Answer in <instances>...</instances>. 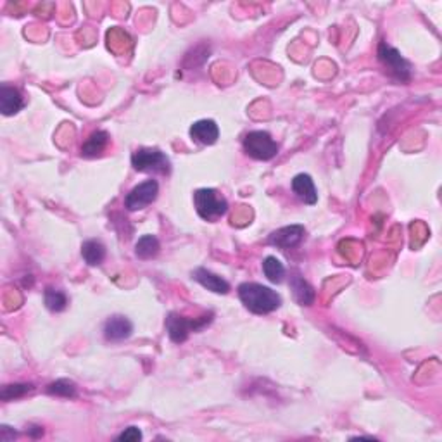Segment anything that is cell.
Listing matches in <instances>:
<instances>
[{
	"label": "cell",
	"mask_w": 442,
	"mask_h": 442,
	"mask_svg": "<svg viewBox=\"0 0 442 442\" xmlns=\"http://www.w3.org/2000/svg\"><path fill=\"white\" fill-rule=\"evenodd\" d=\"M263 273H265V277L272 283H280L283 280V277H285V266L275 256H268L263 261Z\"/></svg>",
	"instance_id": "cell-18"
},
{
	"label": "cell",
	"mask_w": 442,
	"mask_h": 442,
	"mask_svg": "<svg viewBox=\"0 0 442 442\" xmlns=\"http://www.w3.org/2000/svg\"><path fill=\"white\" fill-rule=\"evenodd\" d=\"M304 235H306V228L303 225H290V227H283L272 232L266 242L279 249H292L304 241Z\"/></svg>",
	"instance_id": "cell-8"
},
{
	"label": "cell",
	"mask_w": 442,
	"mask_h": 442,
	"mask_svg": "<svg viewBox=\"0 0 442 442\" xmlns=\"http://www.w3.org/2000/svg\"><path fill=\"white\" fill-rule=\"evenodd\" d=\"M292 192L304 201L306 204H317L318 202V194H317V187L313 183V178L306 173H301L297 177H294L292 180Z\"/></svg>",
	"instance_id": "cell-14"
},
{
	"label": "cell",
	"mask_w": 442,
	"mask_h": 442,
	"mask_svg": "<svg viewBox=\"0 0 442 442\" xmlns=\"http://www.w3.org/2000/svg\"><path fill=\"white\" fill-rule=\"evenodd\" d=\"M157 194H159V183L156 180L150 178V180L142 181L140 185L133 187L125 197V208L128 211H139V209L147 208L156 201Z\"/></svg>",
	"instance_id": "cell-7"
},
{
	"label": "cell",
	"mask_w": 442,
	"mask_h": 442,
	"mask_svg": "<svg viewBox=\"0 0 442 442\" xmlns=\"http://www.w3.org/2000/svg\"><path fill=\"white\" fill-rule=\"evenodd\" d=\"M244 150L248 156L258 161H270L279 154V143L268 132L254 130L244 137Z\"/></svg>",
	"instance_id": "cell-5"
},
{
	"label": "cell",
	"mask_w": 442,
	"mask_h": 442,
	"mask_svg": "<svg viewBox=\"0 0 442 442\" xmlns=\"http://www.w3.org/2000/svg\"><path fill=\"white\" fill-rule=\"evenodd\" d=\"M133 334V323L123 314H114L104 323V337L109 342L126 341Z\"/></svg>",
	"instance_id": "cell-9"
},
{
	"label": "cell",
	"mask_w": 442,
	"mask_h": 442,
	"mask_svg": "<svg viewBox=\"0 0 442 442\" xmlns=\"http://www.w3.org/2000/svg\"><path fill=\"white\" fill-rule=\"evenodd\" d=\"M108 145H109V133L104 132V130H97V132L92 133V135L85 140L83 145H81V156L88 157V159L97 157L104 152Z\"/></svg>",
	"instance_id": "cell-15"
},
{
	"label": "cell",
	"mask_w": 442,
	"mask_h": 442,
	"mask_svg": "<svg viewBox=\"0 0 442 442\" xmlns=\"http://www.w3.org/2000/svg\"><path fill=\"white\" fill-rule=\"evenodd\" d=\"M132 166L133 170L140 171V173L170 174L171 171L170 157L163 150L152 149V147L137 149L132 156Z\"/></svg>",
	"instance_id": "cell-4"
},
{
	"label": "cell",
	"mask_w": 442,
	"mask_h": 442,
	"mask_svg": "<svg viewBox=\"0 0 442 442\" xmlns=\"http://www.w3.org/2000/svg\"><path fill=\"white\" fill-rule=\"evenodd\" d=\"M190 137L202 145H212L219 137V128L212 119H201L190 126Z\"/></svg>",
	"instance_id": "cell-12"
},
{
	"label": "cell",
	"mask_w": 442,
	"mask_h": 442,
	"mask_svg": "<svg viewBox=\"0 0 442 442\" xmlns=\"http://www.w3.org/2000/svg\"><path fill=\"white\" fill-rule=\"evenodd\" d=\"M47 394L59 397H74L77 396V383L73 380L59 379L47 385Z\"/></svg>",
	"instance_id": "cell-20"
},
{
	"label": "cell",
	"mask_w": 442,
	"mask_h": 442,
	"mask_svg": "<svg viewBox=\"0 0 442 442\" xmlns=\"http://www.w3.org/2000/svg\"><path fill=\"white\" fill-rule=\"evenodd\" d=\"M161 244L156 235H143L135 244V254L139 259H152L159 254Z\"/></svg>",
	"instance_id": "cell-17"
},
{
	"label": "cell",
	"mask_w": 442,
	"mask_h": 442,
	"mask_svg": "<svg viewBox=\"0 0 442 442\" xmlns=\"http://www.w3.org/2000/svg\"><path fill=\"white\" fill-rule=\"evenodd\" d=\"M26 432H28L30 437H33V439H39L43 435V428L39 427V425H30V428Z\"/></svg>",
	"instance_id": "cell-24"
},
{
	"label": "cell",
	"mask_w": 442,
	"mask_h": 442,
	"mask_svg": "<svg viewBox=\"0 0 442 442\" xmlns=\"http://www.w3.org/2000/svg\"><path fill=\"white\" fill-rule=\"evenodd\" d=\"M197 214L205 221H216L227 214L228 201L214 188H199L194 194Z\"/></svg>",
	"instance_id": "cell-3"
},
{
	"label": "cell",
	"mask_w": 442,
	"mask_h": 442,
	"mask_svg": "<svg viewBox=\"0 0 442 442\" xmlns=\"http://www.w3.org/2000/svg\"><path fill=\"white\" fill-rule=\"evenodd\" d=\"M43 299H46L47 310L52 311V313H61L68 308V296L59 289H52V287L46 289Z\"/></svg>",
	"instance_id": "cell-19"
},
{
	"label": "cell",
	"mask_w": 442,
	"mask_h": 442,
	"mask_svg": "<svg viewBox=\"0 0 442 442\" xmlns=\"http://www.w3.org/2000/svg\"><path fill=\"white\" fill-rule=\"evenodd\" d=\"M192 279L214 294H223L225 296V294L230 292V283H228L227 280L221 279L219 275H216V273L209 272V270L205 268L194 270V272H192Z\"/></svg>",
	"instance_id": "cell-11"
},
{
	"label": "cell",
	"mask_w": 442,
	"mask_h": 442,
	"mask_svg": "<svg viewBox=\"0 0 442 442\" xmlns=\"http://www.w3.org/2000/svg\"><path fill=\"white\" fill-rule=\"evenodd\" d=\"M81 258L88 266H99L106 259V245L97 239L85 241L81 245Z\"/></svg>",
	"instance_id": "cell-16"
},
{
	"label": "cell",
	"mask_w": 442,
	"mask_h": 442,
	"mask_svg": "<svg viewBox=\"0 0 442 442\" xmlns=\"http://www.w3.org/2000/svg\"><path fill=\"white\" fill-rule=\"evenodd\" d=\"M116 439H118V441H121V442L142 441V432H140L139 427H128L126 430H123L121 434H119Z\"/></svg>",
	"instance_id": "cell-22"
},
{
	"label": "cell",
	"mask_w": 442,
	"mask_h": 442,
	"mask_svg": "<svg viewBox=\"0 0 442 442\" xmlns=\"http://www.w3.org/2000/svg\"><path fill=\"white\" fill-rule=\"evenodd\" d=\"M33 390V383H11V385H4L0 390V399L2 401H12L19 399V397L26 396Z\"/></svg>",
	"instance_id": "cell-21"
},
{
	"label": "cell",
	"mask_w": 442,
	"mask_h": 442,
	"mask_svg": "<svg viewBox=\"0 0 442 442\" xmlns=\"http://www.w3.org/2000/svg\"><path fill=\"white\" fill-rule=\"evenodd\" d=\"M239 299L249 311L256 314L273 313L282 306V297L275 290L254 282H245L239 285Z\"/></svg>",
	"instance_id": "cell-1"
},
{
	"label": "cell",
	"mask_w": 442,
	"mask_h": 442,
	"mask_svg": "<svg viewBox=\"0 0 442 442\" xmlns=\"http://www.w3.org/2000/svg\"><path fill=\"white\" fill-rule=\"evenodd\" d=\"M290 290H292L294 301H296L299 306H311L317 299V294H314V289L299 275V273H294L290 277Z\"/></svg>",
	"instance_id": "cell-13"
},
{
	"label": "cell",
	"mask_w": 442,
	"mask_h": 442,
	"mask_svg": "<svg viewBox=\"0 0 442 442\" xmlns=\"http://www.w3.org/2000/svg\"><path fill=\"white\" fill-rule=\"evenodd\" d=\"M376 56H379L380 63L389 70V73L392 74L396 80L399 81L411 80V64L410 61H406L403 56H401L399 50L390 47L387 42H380L379 50H376Z\"/></svg>",
	"instance_id": "cell-6"
},
{
	"label": "cell",
	"mask_w": 442,
	"mask_h": 442,
	"mask_svg": "<svg viewBox=\"0 0 442 442\" xmlns=\"http://www.w3.org/2000/svg\"><path fill=\"white\" fill-rule=\"evenodd\" d=\"M16 437H18V432L12 427H9V425H2V427H0V441L2 442L14 441Z\"/></svg>",
	"instance_id": "cell-23"
},
{
	"label": "cell",
	"mask_w": 442,
	"mask_h": 442,
	"mask_svg": "<svg viewBox=\"0 0 442 442\" xmlns=\"http://www.w3.org/2000/svg\"><path fill=\"white\" fill-rule=\"evenodd\" d=\"M212 318H214L212 311H209V313L202 314L199 318H188L180 313H170L166 318L168 335H170V339L174 344H183L192 332L204 330L211 323Z\"/></svg>",
	"instance_id": "cell-2"
},
{
	"label": "cell",
	"mask_w": 442,
	"mask_h": 442,
	"mask_svg": "<svg viewBox=\"0 0 442 442\" xmlns=\"http://www.w3.org/2000/svg\"><path fill=\"white\" fill-rule=\"evenodd\" d=\"M23 108H25V99H23L21 92L14 87H9V85H2L0 87V111H2V114H18Z\"/></svg>",
	"instance_id": "cell-10"
}]
</instances>
